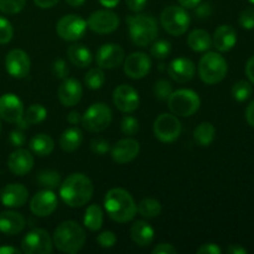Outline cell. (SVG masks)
Wrapping results in <instances>:
<instances>
[{
  "mask_svg": "<svg viewBox=\"0 0 254 254\" xmlns=\"http://www.w3.org/2000/svg\"><path fill=\"white\" fill-rule=\"evenodd\" d=\"M21 251L17 250V248L9 247V246H4V247H0V254H20Z\"/></svg>",
  "mask_w": 254,
  "mask_h": 254,
  "instance_id": "cell-58",
  "label": "cell"
},
{
  "mask_svg": "<svg viewBox=\"0 0 254 254\" xmlns=\"http://www.w3.org/2000/svg\"><path fill=\"white\" fill-rule=\"evenodd\" d=\"M160 22L168 34L173 36H181L188 31L191 19L185 7L170 5L161 12Z\"/></svg>",
  "mask_w": 254,
  "mask_h": 254,
  "instance_id": "cell-7",
  "label": "cell"
},
{
  "mask_svg": "<svg viewBox=\"0 0 254 254\" xmlns=\"http://www.w3.org/2000/svg\"><path fill=\"white\" fill-rule=\"evenodd\" d=\"M124 1H126L129 10H131L134 12H139L141 10H144L148 0H124Z\"/></svg>",
  "mask_w": 254,
  "mask_h": 254,
  "instance_id": "cell-51",
  "label": "cell"
},
{
  "mask_svg": "<svg viewBox=\"0 0 254 254\" xmlns=\"http://www.w3.org/2000/svg\"><path fill=\"white\" fill-rule=\"evenodd\" d=\"M60 0H34L35 4L41 9H50V7L55 6Z\"/></svg>",
  "mask_w": 254,
  "mask_h": 254,
  "instance_id": "cell-54",
  "label": "cell"
},
{
  "mask_svg": "<svg viewBox=\"0 0 254 254\" xmlns=\"http://www.w3.org/2000/svg\"><path fill=\"white\" fill-rule=\"evenodd\" d=\"M24 104L14 93H6L0 97V118L5 122L17 124L24 118Z\"/></svg>",
  "mask_w": 254,
  "mask_h": 254,
  "instance_id": "cell-18",
  "label": "cell"
},
{
  "mask_svg": "<svg viewBox=\"0 0 254 254\" xmlns=\"http://www.w3.org/2000/svg\"><path fill=\"white\" fill-rule=\"evenodd\" d=\"M81 119H82V116L77 111L69 112L68 116H67V122H68L69 124H72V126L78 124L79 122H81Z\"/></svg>",
  "mask_w": 254,
  "mask_h": 254,
  "instance_id": "cell-55",
  "label": "cell"
},
{
  "mask_svg": "<svg viewBox=\"0 0 254 254\" xmlns=\"http://www.w3.org/2000/svg\"><path fill=\"white\" fill-rule=\"evenodd\" d=\"M25 226H26V220L21 213L9 210L0 212V232L4 235H19Z\"/></svg>",
  "mask_w": 254,
  "mask_h": 254,
  "instance_id": "cell-24",
  "label": "cell"
},
{
  "mask_svg": "<svg viewBox=\"0 0 254 254\" xmlns=\"http://www.w3.org/2000/svg\"><path fill=\"white\" fill-rule=\"evenodd\" d=\"M171 52V44L166 40H158L151 44L150 54L156 60H165Z\"/></svg>",
  "mask_w": 254,
  "mask_h": 254,
  "instance_id": "cell-38",
  "label": "cell"
},
{
  "mask_svg": "<svg viewBox=\"0 0 254 254\" xmlns=\"http://www.w3.org/2000/svg\"><path fill=\"white\" fill-rule=\"evenodd\" d=\"M97 243L102 248H112L117 243V236L112 231H104L97 237Z\"/></svg>",
  "mask_w": 254,
  "mask_h": 254,
  "instance_id": "cell-44",
  "label": "cell"
},
{
  "mask_svg": "<svg viewBox=\"0 0 254 254\" xmlns=\"http://www.w3.org/2000/svg\"><path fill=\"white\" fill-rule=\"evenodd\" d=\"M212 14V7H211L210 2H203V4H198L195 7V15L200 19H206Z\"/></svg>",
  "mask_w": 254,
  "mask_h": 254,
  "instance_id": "cell-48",
  "label": "cell"
},
{
  "mask_svg": "<svg viewBox=\"0 0 254 254\" xmlns=\"http://www.w3.org/2000/svg\"><path fill=\"white\" fill-rule=\"evenodd\" d=\"M67 57L71 61L72 64L79 67V68H86L92 64V52L82 44H73L67 49Z\"/></svg>",
  "mask_w": 254,
  "mask_h": 254,
  "instance_id": "cell-28",
  "label": "cell"
},
{
  "mask_svg": "<svg viewBox=\"0 0 254 254\" xmlns=\"http://www.w3.org/2000/svg\"><path fill=\"white\" fill-rule=\"evenodd\" d=\"M178 1L185 9H195L200 4L201 0H178Z\"/></svg>",
  "mask_w": 254,
  "mask_h": 254,
  "instance_id": "cell-56",
  "label": "cell"
},
{
  "mask_svg": "<svg viewBox=\"0 0 254 254\" xmlns=\"http://www.w3.org/2000/svg\"><path fill=\"white\" fill-rule=\"evenodd\" d=\"M104 208L113 221L130 222L136 215V203L133 196L122 188H113L104 196Z\"/></svg>",
  "mask_w": 254,
  "mask_h": 254,
  "instance_id": "cell-2",
  "label": "cell"
},
{
  "mask_svg": "<svg viewBox=\"0 0 254 254\" xmlns=\"http://www.w3.org/2000/svg\"><path fill=\"white\" fill-rule=\"evenodd\" d=\"M54 139L50 135H47V134H36V135L30 140V150H31L35 155L41 156V158L49 156L50 154L54 151Z\"/></svg>",
  "mask_w": 254,
  "mask_h": 254,
  "instance_id": "cell-30",
  "label": "cell"
},
{
  "mask_svg": "<svg viewBox=\"0 0 254 254\" xmlns=\"http://www.w3.org/2000/svg\"><path fill=\"white\" fill-rule=\"evenodd\" d=\"M154 135L163 143H173L180 136L181 123L175 114L163 113L155 119L153 126Z\"/></svg>",
  "mask_w": 254,
  "mask_h": 254,
  "instance_id": "cell-11",
  "label": "cell"
},
{
  "mask_svg": "<svg viewBox=\"0 0 254 254\" xmlns=\"http://www.w3.org/2000/svg\"><path fill=\"white\" fill-rule=\"evenodd\" d=\"M34 155L27 149L17 148L7 158V168L14 175L24 176L34 168Z\"/></svg>",
  "mask_w": 254,
  "mask_h": 254,
  "instance_id": "cell-20",
  "label": "cell"
},
{
  "mask_svg": "<svg viewBox=\"0 0 254 254\" xmlns=\"http://www.w3.org/2000/svg\"><path fill=\"white\" fill-rule=\"evenodd\" d=\"M93 184L91 179L81 173L67 176L60 185V196L69 207H82L91 201L93 196Z\"/></svg>",
  "mask_w": 254,
  "mask_h": 254,
  "instance_id": "cell-1",
  "label": "cell"
},
{
  "mask_svg": "<svg viewBox=\"0 0 254 254\" xmlns=\"http://www.w3.org/2000/svg\"><path fill=\"white\" fill-rule=\"evenodd\" d=\"M88 27L87 21L79 15H64L56 24V32L64 41H77L82 39Z\"/></svg>",
  "mask_w": 254,
  "mask_h": 254,
  "instance_id": "cell-10",
  "label": "cell"
},
{
  "mask_svg": "<svg viewBox=\"0 0 254 254\" xmlns=\"http://www.w3.org/2000/svg\"><path fill=\"white\" fill-rule=\"evenodd\" d=\"M47 117V109L42 104H31L24 113V119L29 126L39 124L44 122Z\"/></svg>",
  "mask_w": 254,
  "mask_h": 254,
  "instance_id": "cell-35",
  "label": "cell"
},
{
  "mask_svg": "<svg viewBox=\"0 0 254 254\" xmlns=\"http://www.w3.org/2000/svg\"><path fill=\"white\" fill-rule=\"evenodd\" d=\"M57 96H59L62 106L73 107L81 101L82 96H83V88H82V84L79 83V81L67 77L60 84Z\"/></svg>",
  "mask_w": 254,
  "mask_h": 254,
  "instance_id": "cell-23",
  "label": "cell"
},
{
  "mask_svg": "<svg viewBox=\"0 0 254 254\" xmlns=\"http://www.w3.org/2000/svg\"><path fill=\"white\" fill-rule=\"evenodd\" d=\"M111 146H109V141L106 139L102 138H94L91 141V150L93 151L97 155H104L106 153H108Z\"/></svg>",
  "mask_w": 254,
  "mask_h": 254,
  "instance_id": "cell-46",
  "label": "cell"
},
{
  "mask_svg": "<svg viewBox=\"0 0 254 254\" xmlns=\"http://www.w3.org/2000/svg\"><path fill=\"white\" fill-rule=\"evenodd\" d=\"M59 207V198L54 190L44 189L32 196L30 201V210L37 217H47Z\"/></svg>",
  "mask_w": 254,
  "mask_h": 254,
  "instance_id": "cell-13",
  "label": "cell"
},
{
  "mask_svg": "<svg viewBox=\"0 0 254 254\" xmlns=\"http://www.w3.org/2000/svg\"><path fill=\"white\" fill-rule=\"evenodd\" d=\"M140 145L133 138H124L117 141L112 148V159L117 164H128L138 156Z\"/></svg>",
  "mask_w": 254,
  "mask_h": 254,
  "instance_id": "cell-21",
  "label": "cell"
},
{
  "mask_svg": "<svg viewBox=\"0 0 254 254\" xmlns=\"http://www.w3.org/2000/svg\"><path fill=\"white\" fill-rule=\"evenodd\" d=\"M196 72L195 64L186 57H178L168 66V73L171 79L178 83H186L193 78Z\"/></svg>",
  "mask_w": 254,
  "mask_h": 254,
  "instance_id": "cell-22",
  "label": "cell"
},
{
  "mask_svg": "<svg viewBox=\"0 0 254 254\" xmlns=\"http://www.w3.org/2000/svg\"><path fill=\"white\" fill-rule=\"evenodd\" d=\"M114 106L123 113H133L139 108L140 98L134 87L129 84H121L113 91Z\"/></svg>",
  "mask_w": 254,
  "mask_h": 254,
  "instance_id": "cell-16",
  "label": "cell"
},
{
  "mask_svg": "<svg viewBox=\"0 0 254 254\" xmlns=\"http://www.w3.org/2000/svg\"><path fill=\"white\" fill-rule=\"evenodd\" d=\"M83 141V133L77 127L67 128L60 136V148L66 153H73L81 146Z\"/></svg>",
  "mask_w": 254,
  "mask_h": 254,
  "instance_id": "cell-27",
  "label": "cell"
},
{
  "mask_svg": "<svg viewBox=\"0 0 254 254\" xmlns=\"http://www.w3.org/2000/svg\"><path fill=\"white\" fill-rule=\"evenodd\" d=\"M173 92V84L166 79H159L154 86V94L160 101H166Z\"/></svg>",
  "mask_w": 254,
  "mask_h": 254,
  "instance_id": "cell-40",
  "label": "cell"
},
{
  "mask_svg": "<svg viewBox=\"0 0 254 254\" xmlns=\"http://www.w3.org/2000/svg\"><path fill=\"white\" fill-rule=\"evenodd\" d=\"M226 252L228 254H247V250L241 247L240 245H231L230 247L226 250Z\"/></svg>",
  "mask_w": 254,
  "mask_h": 254,
  "instance_id": "cell-57",
  "label": "cell"
},
{
  "mask_svg": "<svg viewBox=\"0 0 254 254\" xmlns=\"http://www.w3.org/2000/svg\"><path fill=\"white\" fill-rule=\"evenodd\" d=\"M103 211L99 205H89L84 212L83 225L92 232H97L103 226Z\"/></svg>",
  "mask_w": 254,
  "mask_h": 254,
  "instance_id": "cell-31",
  "label": "cell"
},
{
  "mask_svg": "<svg viewBox=\"0 0 254 254\" xmlns=\"http://www.w3.org/2000/svg\"><path fill=\"white\" fill-rule=\"evenodd\" d=\"M121 128L124 135H135L139 131V121L131 116H124L123 119H122Z\"/></svg>",
  "mask_w": 254,
  "mask_h": 254,
  "instance_id": "cell-41",
  "label": "cell"
},
{
  "mask_svg": "<svg viewBox=\"0 0 254 254\" xmlns=\"http://www.w3.org/2000/svg\"><path fill=\"white\" fill-rule=\"evenodd\" d=\"M124 73L131 79H141L150 72L151 60L144 52H133L124 60Z\"/></svg>",
  "mask_w": 254,
  "mask_h": 254,
  "instance_id": "cell-15",
  "label": "cell"
},
{
  "mask_svg": "<svg viewBox=\"0 0 254 254\" xmlns=\"http://www.w3.org/2000/svg\"><path fill=\"white\" fill-rule=\"evenodd\" d=\"M126 52L118 44H104L96 54V62L102 69H113L124 62Z\"/></svg>",
  "mask_w": 254,
  "mask_h": 254,
  "instance_id": "cell-14",
  "label": "cell"
},
{
  "mask_svg": "<svg viewBox=\"0 0 254 254\" xmlns=\"http://www.w3.org/2000/svg\"><path fill=\"white\" fill-rule=\"evenodd\" d=\"M237 44V32L231 25H221L213 34L212 45L220 52H227Z\"/></svg>",
  "mask_w": 254,
  "mask_h": 254,
  "instance_id": "cell-25",
  "label": "cell"
},
{
  "mask_svg": "<svg viewBox=\"0 0 254 254\" xmlns=\"http://www.w3.org/2000/svg\"><path fill=\"white\" fill-rule=\"evenodd\" d=\"M26 0H0V11L4 14H17L25 7Z\"/></svg>",
  "mask_w": 254,
  "mask_h": 254,
  "instance_id": "cell-39",
  "label": "cell"
},
{
  "mask_svg": "<svg viewBox=\"0 0 254 254\" xmlns=\"http://www.w3.org/2000/svg\"><path fill=\"white\" fill-rule=\"evenodd\" d=\"M197 254H221L222 253V250L218 247L215 243H205V245L201 246L197 251H196Z\"/></svg>",
  "mask_w": 254,
  "mask_h": 254,
  "instance_id": "cell-49",
  "label": "cell"
},
{
  "mask_svg": "<svg viewBox=\"0 0 254 254\" xmlns=\"http://www.w3.org/2000/svg\"><path fill=\"white\" fill-rule=\"evenodd\" d=\"M246 119H247V123L254 128V99L246 109Z\"/></svg>",
  "mask_w": 254,
  "mask_h": 254,
  "instance_id": "cell-53",
  "label": "cell"
},
{
  "mask_svg": "<svg viewBox=\"0 0 254 254\" xmlns=\"http://www.w3.org/2000/svg\"><path fill=\"white\" fill-rule=\"evenodd\" d=\"M64 1H66L69 6L78 7V6H81V5H83L86 0H64Z\"/></svg>",
  "mask_w": 254,
  "mask_h": 254,
  "instance_id": "cell-60",
  "label": "cell"
},
{
  "mask_svg": "<svg viewBox=\"0 0 254 254\" xmlns=\"http://www.w3.org/2000/svg\"><path fill=\"white\" fill-rule=\"evenodd\" d=\"M216 138V129L210 122H202L193 130V139L200 146H208Z\"/></svg>",
  "mask_w": 254,
  "mask_h": 254,
  "instance_id": "cell-32",
  "label": "cell"
},
{
  "mask_svg": "<svg viewBox=\"0 0 254 254\" xmlns=\"http://www.w3.org/2000/svg\"><path fill=\"white\" fill-rule=\"evenodd\" d=\"M87 235L81 225L74 221H64L55 228L52 241L60 252L74 254L83 248Z\"/></svg>",
  "mask_w": 254,
  "mask_h": 254,
  "instance_id": "cell-3",
  "label": "cell"
},
{
  "mask_svg": "<svg viewBox=\"0 0 254 254\" xmlns=\"http://www.w3.org/2000/svg\"><path fill=\"white\" fill-rule=\"evenodd\" d=\"M0 131H1V123H0Z\"/></svg>",
  "mask_w": 254,
  "mask_h": 254,
  "instance_id": "cell-62",
  "label": "cell"
},
{
  "mask_svg": "<svg viewBox=\"0 0 254 254\" xmlns=\"http://www.w3.org/2000/svg\"><path fill=\"white\" fill-rule=\"evenodd\" d=\"M168 107L176 117H190L200 109L201 99L192 89H178L168 99Z\"/></svg>",
  "mask_w": 254,
  "mask_h": 254,
  "instance_id": "cell-6",
  "label": "cell"
},
{
  "mask_svg": "<svg viewBox=\"0 0 254 254\" xmlns=\"http://www.w3.org/2000/svg\"><path fill=\"white\" fill-rule=\"evenodd\" d=\"M250 1H251V2H252V4H254V0H250Z\"/></svg>",
  "mask_w": 254,
  "mask_h": 254,
  "instance_id": "cell-61",
  "label": "cell"
},
{
  "mask_svg": "<svg viewBox=\"0 0 254 254\" xmlns=\"http://www.w3.org/2000/svg\"><path fill=\"white\" fill-rule=\"evenodd\" d=\"M54 250V241L50 233L42 228L30 231L21 241V252L26 254H50Z\"/></svg>",
  "mask_w": 254,
  "mask_h": 254,
  "instance_id": "cell-9",
  "label": "cell"
},
{
  "mask_svg": "<svg viewBox=\"0 0 254 254\" xmlns=\"http://www.w3.org/2000/svg\"><path fill=\"white\" fill-rule=\"evenodd\" d=\"M176 248L170 243H159L153 248L154 254H176Z\"/></svg>",
  "mask_w": 254,
  "mask_h": 254,
  "instance_id": "cell-50",
  "label": "cell"
},
{
  "mask_svg": "<svg viewBox=\"0 0 254 254\" xmlns=\"http://www.w3.org/2000/svg\"><path fill=\"white\" fill-rule=\"evenodd\" d=\"M113 113L106 103H94L86 109L82 116L81 123L86 130L91 133H101L112 123Z\"/></svg>",
  "mask_w": 254,
  "mask_h": 254,
  "instance_id": "cell-8",
  "label": "cell"
},
{
  "mask_svg": "<svg viewBox=\"0 0 254 254\" xmlns=\"http://www.w3.org/2000/svg\"><path fill=\"white\" fill-rule=\"evenodd\" d=\"M130 237L133 242L139 247H148L149 245L153 243L154 237H155V231L151 227L150 223L139 220L131 226Z\"/></svg>",
  "mask_w": 254,
  "mask_h": 254,
  "instance_id": "cell-26",
  "label": "cell"
},
{
  "mask_svg": "<svg viewBox=\"0 0 254 254\" xmlns=\"http://www.w3.org/2000/svg\"><path fill=\"white\" fill-rule=\"evenodd\" d=\"M253 88L250 82L238 81L232 87V97L237 102H245L252 96Z\"/></svg>",
  "mask_w": 254,
  "mask_h": 254,
  "instance_id": "cell-37",
  "label": "cell"
},
{
  "mask_svg": "<svg viewBox=\"0 0 254 254\" xmlns=\"http://www.w3.org/2000/svg\"><path fill=\"white\" fill-rule=\"evenodd\" d=\"M52 72H54V76L59 79H64L67 78L69 73L68 66H67L66 61L62 59L56 60L52 64Z\"/></svg>",
  "mask_w": 254,
  "mask_h": 254,
  "instance_id": "cell-45",
  "label": "cell"
},
{
  "mask_svg": "<svg viewBox=\"0 0 254 254\" xmlns=\"http://www.w3.org/2000/svg\"><path fill=\"white\" fill-rule=\"evenodd\" d=\"M9 141L12 146H15V148H20L21 145H24L25 143L24 131H22L20 128H17L16 130H12L9 135Z\"/></svg>",
  "mask_w": 254,
  "mask_h": 254,
  "instance_id": "cell-47",
  "label": "cell"
},
{
  "mask_svg": "<svg viewBox=\"0 0 254 254\" xmlns=\"http://www.w3.org/2000/svg\"><path fill=\"white\" fill-rule=\"evenodd\" d=\"M188 45L192 51L205 52L212 46V37L206 30L195 29L189 34Z\"/></svg>",
  "mask_w": 254,
  "mask_h": 254,
  "instance_id": "cell-29",
  "label": "cell"
},
{
  "mask_svg": "<svg viewBox=\"0 0 254 254\" xmlns=\"http://www.w3.org/2000/svg\"><path fill=\"white\" fill-rule=\"evenodd\" d=\"M227 71V61L218 52H206L198 62V76L207 84L220 83Z\"/></svg>",
  "mask_w": 254,
  "mask_h": 254,
  "instance_id": "cell-5",
  "label": "cell"
},
{
  "mask_svg": "<svg viewBox=\"0 0 254 254\" xmlns=\"http://www.w3.org/2000/svg\"><path fill=\"white\" fill-rule=\"evenodd\" d=\"M119 22L121 20L116 12L108 9H103L92 12L89 15L87 25L92 31L97 32V34H111L118 29Z\"/></svg>",
  "mask_w": 254,
  "mask_h": 254,
  "instance_id": "cell-12",
  "label": "cell"
},
{
  "mask_svg": "<svg viewBox=\"0 0 254 254\" xmlns=\"http://www.w3.org/2000/svg\"><path fill=\"white\" fill-rule=\"evenodd\" d=\"M238 22L241 26L246 30L254 29V9L253 7H247L243 10L238 17Z\"/></svg>",
  "mask_w": 254,
  "mask_h": 254,
  "instance_id": "cell-43",
  "label": "cell"
},
{
  "mask_svg": "<svg viewBox=\"0 0 254 254\" xmlns=\"http://www.w3.org/2000/svg\"><path fill=\"white\" fill-rule=\"evenodd\" d=\"M246 74H247L248 79L252 83H254V56L251 57L247 61V64H246Z\"/></svg>",
  "mask_w": 254,
  "mask_h": 254,
  "instance_id": "cell-52",
  "label": "cell"
},
{
  "mask_svg": "<svg viewBox=\"0 0 254 254\" xmlns=\"http://www.w3.org/2000/svg\"><path fill=\"white\" fill-rule=\"evenodd\" d=\"M5 67L7 73L14 78H25L30 73L31 61L26 52L20 49H14L6 55Z\"/></svg>",
  "mask_w": 254,
  "mask_h": 254,
  "instance_id": "cell-17",
  "label": "cell"
},
{
  "mask_svg": "<svg viewBox=\"0 0 254 254\" xmlns=\"http://www.w3.org/2000/svg\"><path fill=\"white\" fill-rule=\"evenodd\" d=\"M119 1H121V0H99V2H101L103 6H106L107 9H111V7H116L117 5L119 4Z\"/></svg>",
  "mask_w": 254,
  "mask_h": 254,
  "instance_id": "cell-59",
  "label": "cell"
},
{
  "mask_svg": "<svg viewBox=\"0 0 254 254\" xmlns=\"http://www.w3.org/2000/svg\"><path fill=\"white\" fill-rule=\"evenodd\" d=\"M12 36H14V29H12L11 22L5 17L0 16V45L11 41Z\"/></svg>",
  "mask_w": 254,
  "mask_h": 254,
  "instance_id": "cell-42",
  "label": "cell"
},
{
  "mask_svg": "<svg viewBox=\"0 0 254 254\" xmlns=\"http://www.w3.org/2000/svg\"><path fill=\"white\" fill-rule=\"evenodd\" d=\"M161 203L156 198L146 197L139 202L136 211L145 218H155L161 213Z\"/></svg>",
  "mask_w": 254,
  "mask_h": 254,
  "instance_id": "cell-33",
  "label": "cell"
},
{
  "mask_svg": "<svg viewBox=\"0 0 254 254\" xmlns=\"http://www.w3.org/2000/svg\"><path fill=\"white\" fill-rule=\"evenodd\" d=\"M104 82H106V74H104L103 69L101 67H96V68H91L84 76V84L88 87L89 89H99L103 87Z\"/></svg>",
  "mask_w": 254,
  "mask_h": 254,
  "instance_id": "cell-36",
  "label": "cell"
},
{
  "mask_svg": "<svg viewBox=\"0 0 254 254\" xmlns=\"http://www.w3.org/2000/svg\"><path fill=\"white\" fill-rule=\"evenodd\" d=\"M129 35L134 45L146 47L155 41L158 36V22L149 14H136L127 17Z\"/></svg>",
  "mask_w": 254,
  "mask_h": 254,
  "instance_id": "cell-4",
  "label": "cell"
},
{
  "mask_svg": "<svg viewBox=\"0 0 254 254\" xmlns=\"http://www.w3.org/2000/svg\"><path fill=\"white\" fill-rule=\"evenodd\" d=\"M29 200V190L22 184H7L0 191V201L5 207H22Z\"/></svg>",
  "mask_w": 254,
  "mask_h": 254,
  "instance_id": "cell-19",
  "label": "cell"
},
{
  "mask_svg": "<svg viewBox=\"0 0 254 254\" xmlns=\"http://www.w3.org/2000/svg\"><path fill=\"white\" fill-rule=\"evenodd\" d=\"M37 183L44 189L55 190L61 185V176L55 170H42L37 175Z\"/></svg>",
  "mask_w": 254,
  "mask_h": 254,
  "instance_id": "cell-34",
  "label": "cell"
}]
</instances>
